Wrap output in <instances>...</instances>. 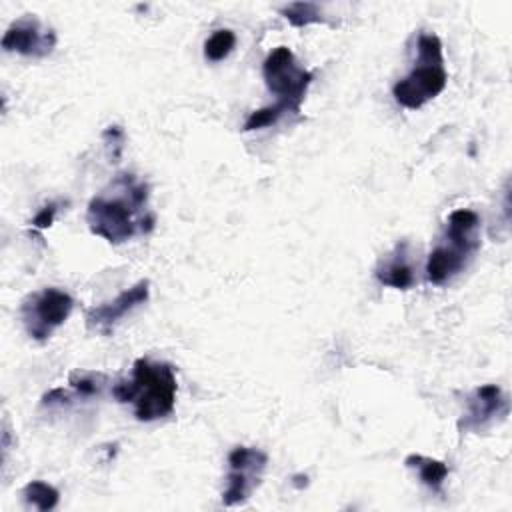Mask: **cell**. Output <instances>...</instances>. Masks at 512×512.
<instances>
[{
    "instance_id": "1",
    "label": "cell",
    "mask_w": 512,
    "mask_h": 512,
    "mask_svg": "<svg viewBox=\"0 0 512 512\" xmlns=\"http://www.w3.org/2000/svg\"><path fill=\"white\" fill-rule=\"evenodd\" d=\"M148 202L150 186L132 172H120L88 202V228L110 244L144 236L152 232L156 220Z\"/></svg>"
},
{
    "instance_id": "2",
    "label": "cell",
    "mask_w": 512,
    "mask_h": 512,
    "mask_svg": "<svg viewBox=\"0 0 512 512\" xmlns=\"http://www.w3.org/2000/svg\"><path fill=\"white\" fill-rule=\"evenodd\" d=\"M176 374L168 362L138 358L132 366V378L112 386V396L120 404H132L140 422H154L174 412Z\"/></svg>"
},
{
    "instance_id": "3",
    "label": "cell",
    "mask_w": 512,
    "mask_h": 512,
    "mask_svg": "<svg viewBox=\"0 0 512 512\" xmlns=\"http://www.w3.org/2000/svg\"><path fill=\"white\" fill-rule=\"evenodd\" d=\"M478 226L480 216L474 210L456 208L450 212L444 234L426 260V278L432 284L442 286L468 266L480 248Z\"/></svg>"
},
{
    "instance_id": "4",
    "label": "cell",
    "mask_w": 512,
    "mask_h": 512,
    "mask_svg": "<svg viewBox=\"0 0 512 512\" xmlns=\"http://www.w3.org/2000/svg\"><path fill=\"white\" fill-rule=\"evenodd\" d=\"M416 54L414 68L392 86L394 100L408 110H418L434 100L448 82L442 40L436 34H420Z\"/></svg>"
},
{
    "instance_id": "5",
    "label": "cell",
    "mask_w": 512,
    "mask_h": 512,
    "mask_svg": "<svg viewBox=\"0 0 512 512\" xmlns=\"http://www.w3.org/2000/svg\"><path fill=\"white\" fill-rule=\"evenodd\" d=\"M262 76L268 90L276 96L274 104L284 108V112L298 114L314 76L296 62L294 52L288 46L274 48L262 64Z\"/></svg>"
},
{
    "instance_id": "6",
    "label": "cell",
    "mask_w": 512,
    "mask_h": 512,
    "mask_svg": "<svg viewBox=\"0 0 512 512\" xmlns=\"http://www.w3.org/2000/svg\"><path fill=\"white\" fill-rule=\"evenodd\" d=\"M74 308V298L60 288L48 286L30 292L20 304V320L26 334L36 342H46L60 328Z\"/></svg>"
},
{
    "instance_id": "7",
    "label": "cell",
    "mask_w": 512,
    "mask_h": 512,
    "mask_svg": "<svg viewBox=\"0 0 512 512\" xmlns=\"http://www.w3.org/2000/svg\"><path fill=\"white\" fill-rule=\"evenodd\" d=\"M266 464L268 456L262 450L250 446H236L228 454V476L226 488L222 492V504H244L254 492V488L260 484Z\"/></svg>"
},
{
    "instance_id": "8",
    "label": "cell",
    "mask_w": 512,
    "mask_h": 512,
    "mask_svg": "<svg viewBox=\"0 0 512 512\" xmlns=\"http://www.w3.org/2000/svg\"><path fill=\"white\" fill-rule=\"evenodd\" d=\"M56 46V32L44 28L38 18L24 16L8 26L2 36V48L6 52H16L22 56L44 58L52 54Z\"/></svg>"
},
{
    "instance_id": "9",
    "label": "cell",
    "mask_w": 512,
    "mask_h": 512,
    "mask_svg": "<svg viewBox=\"0 0 512 512\" xmlns=\"http://www.w3.org/2000/svg\"><path fill=\"white\" fill-rule=\"evenodd\" d=\"M150 298V280H140L134 286L122 290L116 298L94 306L86 312V324L92 332L110 334L114 326L132 310L146 304Z\"/></svg>"
},
{
    "instance_id": "10",
    "label": "cell",
    "mask_w": 512,
    "mask_h": 512,
    "mask_svg": "<svg viewBox=\"0 0 512 512\" xmlns=\"http://www.w3.org/2000/svg\"><path fill=\"white\" fill-rule=\"evenodd\" d=\"M508 398L496 384H482L466 398V414L458 422L462 432H478L508 416Z\"/></svg>"
},
{
    "instance_id": "11",
    "label": "cell",
    "mask_w": 512,
    "mask_h": 512,
    "mask_svg": "<svg viewBox=\"0 0 512 512\" xmlns=\"http://www.w3.org/2000/svg\"><path fill=\"white\" fill-rule=\"evenodd\" d=\"M374 276L382 286H390L396 290H408L416 282L414 264L410 262L406 240L398 242L396 248L378 262Z\"/></svg>"
},
{
    "instance_id": "12",
    "label": "cell",
    "mask_w": 512,
    "mask_h": 512,
    "mask_svg": "<svg viewBox=\"0 0 512 512\" xmlns=\"http://www.w3.org/2000/svg\"><path fill=\"white\" fill-rule=\"evenodd\" d=\"M404 464L412 470L418 472V478L424 486H428L432 492H442V484L448 476V466L442 460L436 458H428L422 454H410L406 456Z\"/></svg>"
},
{
    "instance_id": "13",
    "label": "cell",
    "mask_w": 512,
    "mask_h": 512,
    "mask_svg": "<svg viewBox=\"0 0 512 512\" xmlns=\"http://www.w3.org/2000/svg\"><path fill=\"white\" fill-rule=\"evenodd\" d=\"M22 496H24V502L40 512H48V510H54L58 506V500H60V492L48 484V482H42V480H32L28 482L24 488H22Z\"/></svg>"
},
{
    "instance_id": "14",
    "label": "cell",
    "mask_w": 512,
    "mask_h": 512,
    "mask_svg": "<svg viewBox=\"0 0 512 512\" xmlns=\"http://www.w3.org/2000/svg\"><path fill=\"white\" fill-rule=\"evenodd\" d=\"M280 14L296 28L316 24V22H324L320 6L314 4V2H292L284 8H280Z\"/></svg>"
},
{
    "instance_id": "15",
    "label": "cell",
    "mask_w": 512,
    "mask_h": 512,
    "mask_svg": "<svg viewBox=\"0 0 512 512\" xmlns=\"http://www.w3.org/2000/svg\"><path fill=\"white\" fill-rule=\"evenodd\" d=\"M234 46H236V34L228 28H220L204 42V56L210 62H220L234 50Z\"/></svg>"
},
{
    "instance_id": "16",
    "label": "cell",
    "mask_w": 512,
    "mask_h": 512,
    "mask_svg": "<svg viewBox=\"0 0 512 512\" xmlns=\"http://www.w3.org/2000/svg\"><path fill=\"white\" fill-rule=\"evenodd\" d=\"M70 384L76 396L90 398L98 396L106 384V376L102 372H72Z\"/></svg>"
},
{
    "instance_id": "17",
    "label": "cell",
    "mask_w": 512,
    "mask_h": 512,
    "mask_svg": "<svg viewBox=\"0 0 512 512\" xmlns=\"http://www.w3.org/2000/svg\"><path fill=\"white\" fill-rule=\"evenodd\" d=\"M284 108H280L278 104H272V106H264V108H258L254 112H250V116L246 118L244 122V132H252V130H260V128H266V126H272L276 124L282 116H284Z\"/></svg>"
},
{
    "instance_id": "18",
    "label": "cell",
    "mask_w": 512,
    "mask_h": 512,
    "mask_svg": "<svg viewBox=\"0 0 512 512\" xmlns=\"http://www.w3.org/2000/svg\"><path fill=\"white\" fill-rule=\"evenodd\" d=\"M54 216H56V204H46L34 218H32V228L36 230H46L52 226L54 222Z\"/></svg>"
}]
</instances>
